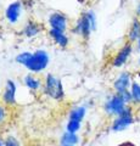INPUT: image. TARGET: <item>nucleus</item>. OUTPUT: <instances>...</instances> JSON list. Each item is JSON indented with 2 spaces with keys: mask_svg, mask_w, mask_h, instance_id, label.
Returning a JSON list of instances; mask_svg holds the SVG:
<instances>
[{
  "mask_svg": "<svg viewBox=\"0 0 140 146\" xmlns=\"http://www.w3.org/2000/svg\"><path fill=\"white\" fill-rule=\"evenodd\" d=\"M16 60L19 61L22 65H25L27 68H29L33 72H39L44 70L48 66V54L43 51V50H38L34 54H29V52H23L19 55L16 57Z\"/></svg>",
  "mask_w": 140,
  "mask_h": 146,
  "instance_id": "f257e3e1",
  "label": "nucleus"
},
{
  "mask_svg": "<svg viewBox=\"0 0 140 146\" xmlns=\"http://www.w3.org/2000/svg\"><path fill=\"white\" fill-rule=\"evenodd\" d=\"M133 123V116H132V110L130 107H125L124 111L118 116V118L113 122V125H112V129L116 131L123 130L125 129L129 124Z\"/></svg>",
  "mask_w": 140,
  "mask_h": 146,
  "instance_id": "f03ea898",
  "label": "nucleus"
},
{
  "mask_svg": "<svg viewBox=\"0 0 140 146\" xmlns=\"http://www.w3.org/2000/svg\"><path fill=\"white\" fill-rule=\"evenodd\" d=\"M45 89H46V93L54 99H60V98H62V95H64L60 80L55 78L54 76H48Z\"/></svg>",
  "mask_w": 140,
  "mask_h": 146,
  "instance_id": "7ed1b4c3",
  "label": "nucleus"
},
{
  "mask_svg": "<svg viewBox=\"0 0 140 146\" xmlns=\"http://www.w3.org/2000/svg\"><path fill=\"white\" fill-rule=\"evenodd\" d=\"M125 107H127L125 106V102L123 101V99H122L118 94H117L116 96L111 98L106 104V111L110 113V115H118L119 116L121 113L124 111Z\"/></svg>",
  "mask_w": 140,
  "mask_h": 146,
  "instance_id": "20e7f679",
  "label": "nucleus"
},
{
  "mask_svg": "<svg viewBox=\"0 0 140 146\" xmlns=\"http://www.w3.org/2000/svg\"><path fill=\"white\" fill-rule=\"evenodd\" d=\"M50 25L52 27V29H57L64 32V29L67 26V21L65 16L60 15V13H54V15L50 17Z\"/></svg>",
  "mask_w": 140,
  "mask_h": 146,
  "instance_id": "39448f33",
  "label": "nucleus"
},
{
  "mask_svg": "<svg viewBox=\"0 0 140 146\" xmlns=\"http://www.w3.org/2000/svg\"><path fill=\"white\" fill-rule=\"evenodd\" d=\"M15 91H16V86L13 84V82L9 80L6 89H5V93H4V101L6 104L12 105L15 102Z\"/></svg>",
  "mask_w": 140,
  "mask_h": 146,
  "instance_id": "423d86ee",
  "label": "nucleus"
},
{
  "mask_svg": "<svg viewBox=\"0 0 140 146\" xmlns=\"http://www.w3.org/2000/svg\"><path fill=\"white\" fill-rule=\"evenodd\" d=\"M130 50H132L130 45H125V46L122 49L118 54H117V56H116L115 61H113V65L117 66V67H119V66L123 65V63L127 61V58H128L129 54H130Z\"/></svg>",
  "mask_w": 140,
  "mask_h": 146,
  "instance_id": "0eeeda50",
  "label": "nucleus"
},
{
  "mask_svg": "<svg viewBox=\"0 0 140 146\" xmlns=\"http://www.w3.org/2000/svg\"><path fill=\"white\" fill-rule=\"evenodd\" d=\"M20 9H21V4L17 1V3H13L9 6L7 11H6V16L7 18L10 20V22H16L17 18L20 16Z\"/></svg>",
  "mask_w": 140,
  "mask_h": 146,
  "instance_id": "6e6552de",
  "label": "nucleus"
},
{
  "mask_svg": "<svg viewBox=\"0 0 140 146\" xmlns=\"http://www.w3.org/2000/svg\"><path fill=\"white\" fill-rule=\"evenodd\" d=\"M128 86H129V74L128 73H123V74L115 82V88L117 89L118 93H121V91L127 90Z\"/></svg>",
  "mask_w": 140,
  "mask_h": 146,
  "instance_id": "1a4fd4ad",
  "label": "nucleus"
},
{
  "mask_svg": "<svg viewBox=\"0 0 140 146\" xmlns=\"http://www.w3.org/2000/svg\"><path fill=\"white\" fill-rule=\"evenodd\" d=\"M90 28H93V27H92V23H90L89 17H88V15H84V16L82 17V20L79 21L78 29L80 31V33H82L84 36H88Z\"/></svg>",
  "mask_w": 140,
  "mask_h": 146,
  "instance_id": "9d476101",
  "label": "nucleus"
},
{
  "mask_svg": "<svg viewBox=\"0 0 140 146\" xmlns=\"http://www.w3.org/2000/svg\"><path fill=\"white\" fill-rule=\"evenodd\" d=\"M78 144V136L72 133H65L61 139V145L62 146H76Z\"/></svg>",
  "mask_w": 140,
  "mask_h": 146,
  "instance_id": "9b49d317",
  "label": "nucleus"
},
{
  "mask_svg": "<svg viewBox=\"0 0 140 146\" xmlns=\"http://www.w3.org/2000/svg\"><path fill=\"white\" fill-rule=\"evenodd\" d=\"M50 34L54 39H55V42L58 44V45H61V46H66L67 43H68V40H67L66 38V35L62 33L61 31H57V29H51L50 31Z\"/></svg>",
  "mask_w": 140,
  "mask_h": 146,
  "instance_id": "f8f14e48",
  "label": "nucleus"
},
{
  "mask_svg": "<svg viewBox=\"0 0 140 146\" xmlns=\"http://www.w3.org/2000/svg\"><path fill=\"white\" fill-rule=\"evenodd\" d=\"M139 36H140V22L138 20H134L129 32V39L133 42V40H137Z\"/></svg>",
  "mask_w": 140,
  "mask_h": 146,
  "instance_id": "ddd939ff",
  "label": "nucleus"
},
{
  "mask_svg": "<svg viewBox=\"0 0 140 146\" xmlns=\"http://www.w3.org/2000/svg\"><path fill=\"white\" fill-rule=\"evenodd\" d=\"M85 115V108L84 107H77L76 110L71 112V116H70V119L72 121H78L80 122L83 119V117Z\"/></svg>",
  "mask_w": 140,
  "mask_h": 146,
  "instance_id": "4468645a",
  "label": "nucleus"
},
{
  "mask_svg": "<svg viewBox=\"0 0 140 146\" xmlns=\"http://www.w3.org/2000/svg\"><path fill=\"white\" fill-rule=\"evenodd\" d=\"M132 99L137 104H140V85L138 83H133L132 85Z\"/></svg>",
  "mask_w": 140,
  "mask_h": 146,
  "instance_id": "2eb2a0df",
  "label": "nucleus"
},
{
  "mask_svg": "<svg viewBox=\"0 0 140 146\" xmlns=\"http://www.w3.org/2000/svg\"><path fill=\"white\" fill-rule=\"evenodd\" d=\"M25 83H26L27 86H29L31 89H38L39 88V80L33 78L32 76L25 77Z\"/></svg>",
  "mask_w": 140,
  "mask_h": 146,
  "instance_id": "dca6fc26",
  "label": "nucleus"
},
{
  "mask_svg": "<svg viewBox=\"0 0 140 146\" xmlns=\"http://www.w3.org/2000/svg\"><path fill=\"white\" fill-rule=\"evenodd\" d=\"M79 127H80V122L70 119L68 124H67V131H68V133H72V134H76V131L79 129Z\"/></svg>",
  "mask_w": 140,
  "mask_h": 146,
  "instance_id": "f3484780",
  "label": "nucleus"
},
{
  "mask_svg": "<svg viewBox=\"0 0 140 146\" xmlns=\"http://www.w3.org/2000/svg\"><path fill=\"white\" fill-rule=\"evenodd\" d=\"M37 32H38V26L37 25H29L28 28L26 29L27 35H34V34H37Z\"/></svg>",
  "mask_w": 140,
  "mask_h": 146,
  "instance_id": "a211bd4d",
  "label": "nucleus"
},
{
  "mask_svg": "<svg viewBox=\"0 0 140 146\" xmlns=\"http://www.w3.org/2000/svg\"><path fill=\"white\" fill-rule=\"evenodd\" d=\"M5 146H20L19 141H17L15 138H12V136H10V138H7L6 141H5Z\"/></svg>",
  "mask_w": 140,
  "mask_h": 146,
  "instance_id": "6ab92c4d",
  "label": "nucleus"
},
{
  "mask_svg": "<svg viewBox=\"0 0 140 146\" xmlns=\"http://www.w3.org/2000/svg\"><path fill=\"white\" fill-rule=\"evenodd\" d=\"M4 117H5V110L0 106V122L4 119Z\"/></svg>",
  "mask_w": 140,
  "mask_h": 146,
  "instance_id": "aec40b11",
  "label": "nucleus"
},
{
  "mask_svg": "<svg viewBox=\"0 0 140 146\" xmlns=\"http://www.w3.org/2000/svg\"><path fill=\"white\" fill-rule=\"evenodd\" d=\"M138 15H139V16H140V5H139V6H138Z\"/></svg>",
  "mask_w": 140,
  "mask_h": 146,
  "instance_id": "412c9836",
  "label": "nucleus"
},
{
  "mask_svg": "<svg viewBox=\"0 0 140 146\" xmlns=\"http://www.w3.org/2000/svg\"><path fill=\"white\" fill-rule=\"evenodd\" d=\"M121 146H133V145H130V144H125V145H121Z\"/></svg>",
  "mask_w": 140,
  "mask_h": 146,
  "instance_id": "4be33fe9",
  "label": "nucleus"
},
{
  "mask_svg": "<svg viewBox=\"0 0 140 146\" xmlns=\"http://www.w3.org/2000/svg\"><path fill=\"white\" fill-rule=\"evenodd\" d=\"M139 48H140V39H139Z\"/></svg>",
  "mask_w": 140,
  "mask_h": 146,
  "instance_id": "5701e85b",
  "label": "nucleus"
},
{
  "mask_svg": "<svg viewBox=\"0 0 140 146\" xmlns=\"http://www.w3.org/2000/svg\"><path fill=\"white\" fill-rule=\"evenodd\" d=\"M0 146H3V145H1V143H0Z\"/></svg>",
  "mask_w": 140,
  "mask_h": 146,
  "instance_id": "b1692460",
  "label": "nucleus"
},
{
  "mask_svg": "<svg viewBox=\"0 0 140 146\" xmlns=\"http://www.w3.org/2000/svg\"><path fill=\"white\" fill-rule=\"evenodd\" d=\"M139 76H140V74H139Z\"/></svg>",
  "mask_w": 140,
  "mask_h": 146,
  "instance_id": "393cba45",
  "label": "nucleus"
}]
</instances>
